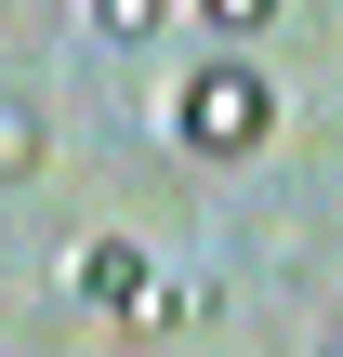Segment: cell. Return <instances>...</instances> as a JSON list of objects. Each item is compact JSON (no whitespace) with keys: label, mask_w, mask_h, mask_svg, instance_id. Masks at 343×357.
<instances>
[{"label":"cell","mask_w":343,"mask_h":357,"mask_svg":"<svg viewBox=\"0 0 343 357\" xmlns=\"http://www.w3.org/2000/svg\"><path fill=\"white\" fill-rule=\"evenodd\" d=\"M172 119H185V146H198V159H251V146H264V79H251L238 53H212V66L185 79V106H172Z\"/></svg>","instance_id":"cell-1"},{"label":"cell","mask_w":343,"mask_h":357,"mask_svg":"<svg viewBox=\"0 0 343 357\" xmlns=\"http://www.w3.org/2000/svg\"><path fill=\"white\" fill-rule=\"evenodd\" d=\"M40 159H53V119H40L26 93H0V185H26Z\"/></svg>","instance_id":"cell-3"},{"label":"cell","mask_w":343,"mask_h":357,"mask_svg":"<svg viewBox=\"0 0 343 357\" xmlns=\"http://www.w3.org/2000/svg\"><path fill=\"white\" fill-rule=\"evenodd\" d=\"M198 26H212V40H264V26H278V0H198Z\"/></svg>","instance_id":"cell-4"},{"label":"cell","mask_w":343,"mask_h":357,"mask_svg":"<svg viewBox=\"0 0 343 357\" xmlns=\"http://www.w3.org/2000/svg\"><path fill=\"white\" fill-rule=\"evenodd\" d=\"M93 26H106V40H119V53H132V40H145V26H159V0H93Z\"/></svg>","instance_id":"cell-5"},{"label":"cell","mask_w":343,"mask_h":357,"mask_svg":"<svg viewBox=\"0 0 343 357\" xmlns=\"http://www.w3.org/2000/svg\"><path fill=\"white\" fill-rule=\"evenodd\" d=\"M66 291L119 318V305H145V252H132V238H79V252H66Z\"/></svg>","instance_id":"cell-2"}]
</instances>
